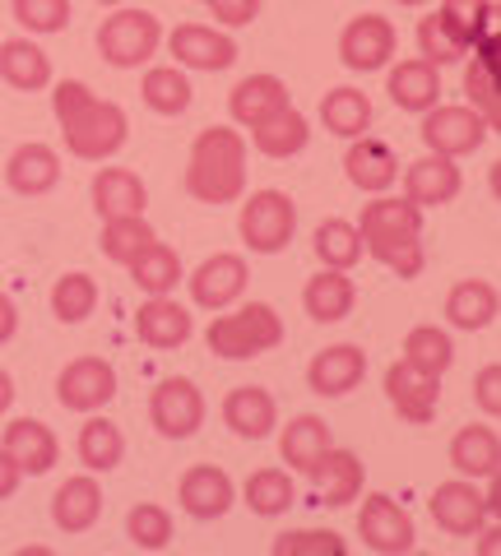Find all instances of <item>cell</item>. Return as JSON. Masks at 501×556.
<instances>
[{
    "mask_svg": "<svg viewBox=\"0 0 501 556\" xmlns=\"http://www.w3.org/2000/svg\"><path fill=\"white\" fill-rule=\"evenodd\" d=\"M404 362L409 367H418V371H427V376H446L455 367V343L437 325H413L404 334Z\"/></svg>",
    "mask_w": 501,
    "mask_h": 556,
    "instance_id": "obj_42",
    "label": "cell"
},
{
    "mask_svg": "<svg viewBox=\"0 0 501 556\" xmlns=\"http://www.w3.org/2000/svg\"><path fill=\"white\" fill-rule=\"evenodd\" d=\"M126 538L135 552H167L172 547V515L159 501H140V506L126 515Z\"/></svg>",
    "mask_w": 501,
    "mask_h": 556,
    "instance_id": "obj_45",
    "label": "cell"
},
{
    "mask_svg": "<svg viewBox=\"0 0 501 556\" xmlns=\"http://www.w3.org/2000/svg\"><path fill=\"white\" fill-rule=\"evenodd\" d=\"M279 343H284V316L270 302H247V306L233 302L228 311H214L210 329H204V348L223 362L261 357L274 353Z\"/></svg>",
    "mask_w": 501,
    "mask_h": 556,
    "instance_id": "obj_4",
    "label": "cell"
},
{
    "mask_svg": "<svg viewBox=\"0 0 501 556\" xmlns=\"http://www.w3.org/2000/svg\"><path fill=\"white\" fill-rule=\"evenodd\" d=\"M98 5H108V10H116V5H126V0H98Z\"/></svg>",
    "mask_w": 501,
    "mask_h": 556,
    "instance_id": "obj_57",
    "label": "cell"
},
{
    "mask_svg": "<svg viewBox=\"0 0 501 556\" xmlns=\"http://www.w3.org/2000/svg\"><path fill=\"white\" fill-rule=\"evenodd\" d=\"M51 116L79 163H108L130 139V116L121 112V102L98 98L84 79H61L51 89Z\"/></svg>",
    "mask_w": 501,
    "mask_h": 556,
    "instance_id": "obj_1",
    "label": "cell"
},
{
    "mask_svg": "<svg viewBox=\"0 0 501 556\" xmlns=\"http://www.w3.org/2000/svg\"><path fill=\"white\" fill-rule=\"evenodd\" d=\"M98 298H102L98 278L84 274V269H71L51 283V316H57L61 325H84L98 311Z\"/></svg>",
    "mask_w": 501,
    "mask_h": 556,
    "instance_id": "obj_41",
    "label": "cell"
},
{
    "mask_svg": "<svg viewBox=\"0 0 501 556\" xmlns=\"http://www.w3.org/2000/svg\"><path fill=\"white\" fill-rule=\"evenodd\" d=\"M488 121H483L469 102H437V108L423 112V126L418 139L427 153H441V159H464L488 144Z\"/></svg>",
    "mask_w": 501,
    "mask_h": 556,
    "instance_id": "obj_8",
    "label": "cell"
},
{
    "mask_svg": "<svg viewBox=\"0 0 501 556\" xmlns=\"http://www.w3.org/2000/svg\"><path fill=\"white\" fill-rule=\"evenodd\" d=\"M140 98H145L149 112L181 116V112H191L196 89H191V79H186L181 65H149L145 79H140Z\"/></svg>",
    "mask_w": 501,
    "mask_h": 556,
    "instance_id": "obj_38",
    "label": "cell"
},
{
    "mask_svg": "<svg viewBox=\"0 0 501 556\" xmlns=\"http://www.w3.org/2000/svg\"><path fill=\"white\" fill-rule=\"evenodd\" d=\"M177 501H181V510L191 519L210 525V519H223L237 506V486L218 464H191L181 473V482H177Z\"/></svg>",
    "mask_w": 501,
    "mask_h": 556,
    "instance_id": "obj_17",
    "label": "cell"
},
{
    "mask_svg": "<svg viewBox=\"0 0 501 556\" xmlns=\"http://www.w3.org/2000/svg\"><path fill=\"white\" fill-rule=\"evenodd\" d=\"M196 334V320L191 311H186L177 298H149L140 311H135V339L159 348V353H172V348H181L186 339Z\"/></svg>",
    "mask_w": 501,
    "mask_h": 556,
    "instance_id": "obj_25",
    "label": "cell"
},
{
    "mask_svg": "<svg viewBox=\"0 0 501 556\" xmlns=\"http://www.w3.org/2000/svg\"><path fill=\"white\" fill-rule=\"evenodd\" d=\"M394 5H404V10H418V5H427V0H394Z\"/></svg>",
    "mask_w": 501,
    "mask_h": 556,
    "instance_id": "obj_56",
    "label": "cell"
},
{
    "mask_svg": "<svg viewBox=\"0 0 501 556\" xmlns=\"http://www.w3.org/2000/svg\"><path fill=\"white\" fill-rule=\"evenodd\" d=\"M237 232L251 255H279L298 237V204L284 190H251L237 208Z\"/></svg>",
    "mask_w": 501,
    "mask_h": 556,
    "instance_id": "obj_6",
    "label": "cell"
},
{
    "mask_svg": "<svg viewBox=\"0 0 501 556\" xmlns=\"http://www.w3.org/2000/svg\"><path fill=\"white\" fill-rule=\"evenodd\" d=\"M116 399V367L108 357H75L57 376V404L65 413H98Z\"/></svg>",
    "mask_w": 501,
    "mask_h": 556,
    "instance_id": "obj_12",
    "label": "cell"
},
{
    "mask_svg": "<svg viewBox=\"0 0 501 556\" xmlns=\"http://www.w3.org/2000/svg\"><path fill=\"white\" fill-rule=\"evenodd\" d=\"M0 79H5L14 93H42V89H51V56L28 38L0 42Z\"/></svg>",
    "mask_w": 501,
    "mask_h": 556,
    "instance_id": "obj_34",
    "label": "cell"
},
{
    "mask_svg": "<svg viewBox=\"0 0 501 556\" xmlns=\"http://www.w3.org/2000/svg\"><path fill=\"white\" fill-rule=\"evenodd\" d=\"M223 427L237 441H265L279 427V404H274V394L265 386H237L223 399Z\"/></svg>",
    "mask_w": 501,
    "mask_h": 556,
    "instance_id": "obj_23",
    "label": "cell"
},
{
    "mask_svg": "<svg viewBox=\"0 0 501 556\" xmlns=\"http://www.w3.org/2000/svg\"><path fill=\"white\" fill-rule=\"evenodd\" d=\"M418 56L441 70V65H460L469 56V47H464V38L441 14H427V20H418Z\"/></svg>",
    "mask_w": 501,
    "mask_h": 556,
    "instance_id": "obj_46",
    "label": "cell"
},
{
    "mask_svg": "<svg viewBox=\"0 0 501 556\" xmlns=\"http://www.w3.org/2000/svg\"><path fill=\"white\" fill-rule=\"evenodd\" d=\"M464 190V172L455 167V159H441V153H423L418 163L404 167V200L418 204L423 214L427 208L451 204Z\"/></svg>",
    "mask_w": 501,
    "mask_h": 556,
    "instance_id": "obj_22",
    "label": "cell"
},
{
    "mask_svg": "<svg viewBox=\"0 0 501 556\" xmlns=\"http://www.w3.org/2000/svg\"><path fill=\"white\" fill-rule=\"evenodd\" d=\"M386 399H390V408L404 417V422L413 427H427L431 417H437L441 408V376H427L418 367H409V362H390L386 367Z\"/></svg>",
    "mask_w": 501,
    "mask_h": 556,
    "instance_id": "obj_16",
    "label": "cell"
},
{
    "mask_svg": "<svg viewBox=\"0 0 501 556\" xmlns=\"http://www.w3.org/2000/svg\"><path fill=\"white\" fill-rule=\"evenodd\" d=\"M311 144V121L292 108H279L270 121H261V126L251 130V149L255 153H265V159L274 163H284V159H298V153Z\"/></svg>",
    "mask_w": 501,
    "mask_h": 556,
    "instance_id": "obj_33",
    "label": "cell"
},
{
    "mask_svg": "<svg viewBox=\"0 0 501 556\" xmlns=\"http://www.w3.org/2000/svg\"><path fill=\"white\" fill-rule=\"evenodd\" d=\"M343 177L349 186H358L362 195H386V190L400 181V159L386 139H372V135H358L349 139V153H343Z\"/></svg>",
    "mask_w": 501,
    "mask_h": 556,
    "instance_id": "obj_21",
    "label": "cell"
},
{
    "mask_svg": "<svg viewBox=\"0 0 501 556\" xmlns=\"http://www.w3.org/2000/svg\"><path fill=\"white\" fill-rule=\"evenodd\" d=\"M247 278H251V269L237 251H214L210 260L196 265V274L186 278V288H191V302L200 311H228L233 302H241Z\"/></svg>",
    "mask_w": 501,
    "mask_h": 556,
    "instance_id": "obj_15",
    "label": "cell"
},
{
    "mask_svg": "<svg viewBox=\"0 0 501 556\" xmlns=\"http://www.w3.org/2000/svg\"><path fill=\"white\" fill-rule=\"evenodd\" d=\"M14 20H20L28 33H65L71 24V0H14Z\"/></svg>",
    "mask_w": 501,
    "mask_h": 556,
    "instance_id": "obj_49",
    "label": "cell"
},
{
    "mask_svg": "<svg viewBox=\"0 0 501 556\" xmlns=\"http://www.w3.org/2000/svg\"><path fill=\"white\" fill-rule=\"evenodd\" d=\"M469 51L474 61L464 65V98L488 121V130H497L501 126V24H492Z\"/></svg>",
    "mask_w": 501,
    "mask_h": 556,
    "instance_id": "obj_13",
    "label": "cell"
},
{
    "mask_svg": "<svg viewBox=\"0 0 501 556\" xmlns=\"http://www.w3.org/2000/svg\"><path fill=\"white\" fill-rule=\"evenodd\" d=\"M362 237V255L386 265L394 278H418L427 265L423 251V208L404 195H372L362 204V218L353 223Z\"/></svg>",
    "mask_w": 501,
    "mask_h": 556,
    "instance_id": "obj_2",
    "label": "cell"
},
{
    "mask_svg": "<svg viewBox=\"0 0 501 556\" xmlns=\"http://www.w3.org/2000/svg\"><path fill=\"white\" fill-rule=\"evenodd\" d=\"M358 538L362 547L376 556H404L418 547V529H413V515L386 492H372L358 510Z\"/></svg>",
    "mask_w": 501,
    "mask_h": 556,
    "instance_id": "obj_10",
    "label": "cell"
},
{
    "mask_svg": "<svg viewBox=\"0 0 501 556\" xmlns=\"http://www.w3.org/2000/svg\"><path fill=\"white\" fill-rule=\"evenodd\" d=\"M204 413H210L204 408V394L196 380H186V376H167L149 394V422L163 441H191L204 427Z\"/></svg>",
    "mask_w": 501,
    "mask_h": 556,
    "instance_id": "obj_9",
    "label": "cell"
},
{
    "mask_svg": "<svg viewBox=\"0 0 501 556\" xmlns=\"http://www.w3.org/2000/svg\"><path fill=\"white\" fill-rule=\"evenodd\" d=\"M349 543L335 529H292L274 538V556H343Z\"/></svg>",
    "mask_w": 501,
    "mask_h": 556,
    "instance_id": "obj_48",
    "label": "cell"
},
{
    "mask_svg": "<svg viewBox=\"0 0 501 556\" xmlns=\"http://www.w3.org/2000/svg\"><path fill=\"white\" fill-rule=\"evenodd\" d=\"M153 237H159V232L149 228V218H145V214H130V218H108V223H102V237H98V247H102V255H108L112 265H121V269H126L130 260L140 255V251L149 247Z\"/></svg>",
    "mask_w": 501,
    "mask_h": 556,
    "instance_id": "obj_44",
    "label": "cell"
},
{
    "mask_svg": "<svg viewBox=\"0 0 501 556\" xmlns=\"http://www.w3.org/2000/svg\"><path fill=\"white\" fill-rule=\"evenodd\" d=\"M302 306H306V316L316 320V325H339V320H349L353 306H358V288H353L349 269H321L316 278H306Z\"/></svg>",
    "mask_w": 501,
    "mask_h": 556,
    "instance_id": "obj_31",
    "label": "cell"
},
{
    "mask_svg": "<svg viewBox=\"0 0 501 556\" xmlns=\"http://www.w3.org/2000/svg\"><path fill=\"white\" fill-rule=\"evenodd\" d=\"M241 501H247V510L251 515H261V519H279L288 515V506L298 501V486H292L288 478V468H255V473L247 478V486H241Z\"/></svg>",
    "mask_w": 501,
    "mask_h": 556,
    "instance_id": "obj_40",
    "label": "cell"
},
{
    "mask_svg": "<svg viewBox=\"0 0 501 556\" xmlns=\"http://www.w3.org/2000/svg\"><path fill=\"white\" fill-rule=\"evenodd\" d=\"M159 47H163V24L153 10L116 5L98 28V56L112 70H140L159 56Z\"/></svg>",
    "mask_w": 501,
    "mask_h": 556,
    "instance_id": "obj_5",
    "label": "cell"
},
{
    "mask_svg": "<svg viewBox=\"0 0 501 556\" xmlns=\"http://www.w3.org/2000/svg\"><path fill=\"white\" fill-rule=\"evenodd\" d=\"M427 510L437 519L441 533L451 538H474L488 519H497V478H488V492L474 478H451L427 496Z\"/></svg>",
    "mask_w": 501,
    "mask_h": 556,
    "instance_id": "obj_7",
    "label": "cell"
},
{
    "mask_svg": "<svg viewBox=\"0 0 501 556\" xmlns=\"http://www.w3.org/2000/svg\"><path fill=\"white\" fill-rule=\"evenodd\" d=\"M89 422L79 427V441H75V455L89 473H112V468L126 459V437L112 417H98V413H84Z\"/></svg>",
    "mask_w": 501,
    "mask_h": 556,
    "instance_id": "obj_36",
    "label": "cell"
},
{
    "mask_svg": "<svg viewBox=\"0 0 501 556\" xmlns=\"http://www.w3.org/2000/svg\"><path fill=\"white\" fill-rule=\"evenodd\" d=\"M89 195H93V214L108 223V218L145 214L149 186L140 181V172H130V167H102L93 177V186H89Z\"/></svg>",
    "mask_w": 501,
    "mask_h": 556,
    "instance_id": "obj_30",
    "label": "cell"
},
{
    "mask_svg": "<svg viewBox=\"0 0 501 556\" xmlns=\"http://www.w3.org/2000/svg\"><path fill=\"white\" fill-rule=\"evenodd\" d=\"M446 459H451V468H455L460 478H474V482L497 478V468H501V437H497V427L492 422L460 427L455 437H451Z\"/></svg>",
    "mask_w": 501,
    "mask_h": 556,
    "instance_id": "obj_26",
    "label": "cell"
},
{
    "mask_svg": "<svg viewBox=\"0 0 501 556\" xmlns=\"http://www.w3.org/2000/svg\"><path fill=\"white\" fill-rule=\"evenodd\" d=\"M367 376V353L358 343H330L306 362V390L321 399H343L362 386Z\"/></svg>",
    "mask_w": 501,
    "mask_h": 556,
    "instance_id": "obj_18",
    "label": "cell"
},
{
    "mask_svg": "<svg viewBox=\"0 0 501 556\" xmlns=\"http://www.w3.org/2000/svg\"><path fill=\"white\" fill-rule=\"evenodd\" d=\"M200 5H210V0H200Z\"/></svg>",
    "mask_w": 501,
    "mask_h": 556,
    "instance_id": "obj_58",
    "label": "cell"
},
{
    "mask_svg": "<svg viewBox=\"0 0 501 556\" xmlns=\"http://www.w3.org/2000/svg\"><path fill=\"white\" fill-rule=\"evenodd\" d=\"M14 394H20V390H14V376H10L5 367H0V417H5V413L14 408Z\"/></svg>",
    "mask_w": 501,
    "mask_h": 556,
    "instance_id": "obj_55",
    "label": "cell"
},
{
    "mask_svg": "<svg viewBox=\"0 0 501 556\" xmlns=\"http://www.w3.org/2000/svg\"><path fill=\"white\" fill-rule=\"evenodd\" d=\"M437 14L460 33L464 47H474L497 24V0H441Z\"/></svg>",
    "mask_w": 501,
    "mask_h": 556,
    "instance_id": "obj_47",
    "label": "cell"
},
{
    "mask_svg": "<svg viewBox=\"0 0 501 556\" xmlns=\"http://www.w3.org/2000/svg\"><path fill=\"white\" fill-rule=\"evenodd\" d=\"M474 538H478V552H483V556H497V547H501V543H497V538H501V525H497V519H488V525H483Z\"/></svg>",
    "mask_w": 501,
    "mask_h": 556,
    "instance_id": "obj_54",
    "label": "cell"
},
{
    "mask_svg": "<svg viewBox=\"0 0 501 556\" xmlns=\"http://www.w3.org/2000/svg\"><path fill=\"white\" fill-rule=\"evenodd\" d=\"M130 278H135V288L145 292V298H167V292H177V283L186 278V269H181V255L167 247V241H159L153 237L149 247L130 260Z\"/></svg>",
    "mask_w": 501,
    "mask_h": 556,
    "instance_id": "obj_35",
    "label": "cell"
},
{
    "mask_svg": "<svg viewBox=\"0 0 501 556\" xmlns=\"http://www.w3.org/2000/svg\"><path fill=\"white\" fill-rule=\"evenodd\" d=\"M306 478L311 486H316V496H321V506H330V510H343V506H353V501L362 496V482H367V468H362V459L353 455V450H339L330 445L325 455L306 468Z\"/></svg>",
    "mask_w": 501,
    "mask_h": 556,
    "instance_id": "obj_20",
    "label": "cell"
},
{
    "mask_svg": "<svg viewBox=\"0 0 501 556\" xmlns=\"http://www.w3.org/2000/svg\"><path fill=\"white\" fill-rule=\"evenodd\" d=\"M330 445H335V437H330V427H325V417H316V413H298L279 431V455L288 468H298V473H306Z\"/></svg>",
    "mask_w": 501,
    "mask_h": 556,
    "instance_id": "obj_37",
    "label": "cell"
},
{
    "mask_svg": "<svg viewBox=\"0 0 501 556\" xmlns=\"http://www.w3.org/2000/svg\"><path fill=\"white\" fill-rule=\"evenodd\" d=\"M394 51H400V33H394L386 14H358V20H349L339 33V61H343V70H353V75L386 70L394 61Z\"/></svg>",
    "mask_w": 501,
    "mask_h": 556,
    "instance_id": "obj_11",
    "label": "cell"
},
{
    "mask_svg": "<svg viewBox=\"0 0 501 556\" xmlns=\"http://www.w3.org/2000/svg\"><path fill=\"white\" fill-rule=\"evenodd\" d=\"M20 482H24V473H20V464H14L5 450H0V501H10L14 492H20Z\"/></svg>",
    "mask_w": 501,
    "mask_h": 556,
    "instance_id": "obj_53",
    "label": "cell"
},
{
    "mask_svg": "<svg viewBox=\"0 0 501 556\" xmlns=\"http://www.w3.org/2000/svg\"><path fill=\"white\" fill-rule=\"evenodd\" d=\"M0 450L20 464L24 478H42L57 468L61 459V441L57 431H51L47 422H38V417H10L5 422V437H0Z\"/></svg>",
    "mask_w": 501,
    "mask_h": 556,
    "instance_id": "obj_19",
    "label": "cell"
},
{
    "mask_svg": "<svg viewBox=\"0 0 501 556\" xmlns=\"http://www.w3.org/2000/svg\"><path fill=\"white\" fill-rule=\"evenodd\" d=\"M247 135L237 126H210L196 135L186 159V195L196 204H237L247 195Z\"/></svg>",
    "mask_w": 501,
    "mask_h": 556,
    "instance_id": "obj_3",
    "label": "cell"
},
{
    "mask_svg": "<svg viewBox=\"0 0 501 556\" xmlns=\"http://www.w3.org/2000/svg\"><path fill=\"white\" fill-rule=\"evenodd\" d=\"M288 84L279 75H247L233 84L228 93V112H233V126L237 130H255L261 121H270L279 108H288Z\"/></svg>",
    "mask_w": 501,
    "mask_h": 556,
    "instance_id": "obj_28",
    "label": "cell"
},
{
    "mask_svg": "<svg viewBox=\"0 0 501 556\" xmlns=\"http://www.w3.org/2000/svg\"><path fill=\"white\" fill-rule=\"evenodd\" d=\"M321 126L339 135V139H358L372 130V98L353 89V84H343V89H330L321 98Z\"/></svg>",
    "mask_w": 501,
    "mask_h": 556,
    "instance_id": "obj_39",
    "label": "cell"
},
{
    "mask_svg": "<svg viewBox=\"0 0 501 556\" xmlns=\"http://www.w3.org/2000/svg\"><path fill=\"white\" fill-rule=\"evenodd\" d=\"M20 334V306L10 302V292H0V348Z\"/></svg>",
    "mask_w": 501,
    "mask_h": 556,
    "instance_id": "obj_52",
    "label": "cell"
},
{
    "mask_svg": "<svg viewBox=\"0 0 501 556\" xmlns=\"http://www.w3.org/2000/svg\"><path fill=\"white\" fill-rule=\"evenodd\" d=\"M311 251H316L321 269H353L362 260V237L349 218H325L316 232H311Z\"/></svg>",
    "mask_w": 501,
    "mask_h": 556,
    "instance_id": "obj_43",
    "label": "cell"
},
{
    "mask_svg": "<svg viewBox=\"0 0 501 556\" xmlns=\"http://www.w3.org/2000/svg\"><path fill=\"white\" fill-rule=\"evenodd\" d=\"M57 181H61V153L51 144H42V139H28V144H20L10 153L5 186L14 190V195L38 200V195H47V190H57Z\"/></svg>",
    "mask_w": 501,
    "mask_h": 556,
    "instance_id": "obj_24",
    "label": "cell"
},
{
    "mask_svg": "<svg viewBox=\"0 0 501 556\" xmlns=\"http://www.w3.org/2000/svg\"><path fill=\"white\" fill-rule=\"evenodd\" d=\"M102 519V486L93 473H75L57 486V496H51V525L61 533H89L93 525Z\"/></svg>",
    "mask_w": 501,
    "mask_h": 556,
    "instance_id": "obj_27",
    "label": "cell"
},
{
    "mask_svg": "<svg viewBox=\"0 0 501 556\" xmlns=\"http://www.w3.org/2000/svg\"><path fill=\"white\" fill-rule=\"evenodd\" d=\"M474 404L483 408L488 422H497V417H501V367H497V362L478 367V376H474Z\"/></svg>",
    "mask_w": 501,
    "mask_h": 556,
    "instance_id": "obj_50",
    "label": "cell"
},
{
    "mask_svg": "<svg viewBox=\"0 0 501 556\" xmlns=\"http://www.w3.org/2000/svg\"><path fill=\"white\" fill-rule=\"evenodd\" d=\"M386 93H390V102L400 112L423 116L427 108H437V102H441V70L427 65L423 56L386 65Z\"/></svg>",
    "mask_w": 501,
    "mask_h": 556,
    "instance_id": "obj_29",
    "label": "cell"
},
{
    "mask_svg": "<svg viewBox=\"0 0 501 556\" xmlns=\"http://www.w3.org/2000/svg\"><path fill=\"white\" fill-rule=\"evenodd\" d=\"M210 10L223 28H247L261 14V0H210Z\"/></svg>",
    "mask_w": 501,
    "mask_h": 556,
    "instance_id": "obj_51",
    "label": "cell"
},
{
    "mask_svg": "<svg viewBox=\"0 0 501 556\" xmlns=\"http://www.w3.org/2000/svg\"><path fill=\"white\" fill-rule=\"evenodd\" d=\"M501 311V298L488 278H460V283L446 292V320L464 334H478V329H488Z\"/></svg>",
    "mask_w": 501,
    "mask_h": 556,
    "instance_id": "obj_32",
    "label": "cell"
},
{
    "mask_svg": "<svg viewBox=\"0 0 501 556\" xmlns=\"http://www.w3.org/2000/svg\"><path fill=\"white\" fill-rule=\"evenodd\" d=\"M167 51L177 56L181 70H204V75H218V70L237 65V38L210 24H177L167 33Z\"/></svg>",
    "mask_w": 501,
    "mask_h": 556,
    "instance_id": "obj_14",
    "label": "cell"
}]
</instances>
